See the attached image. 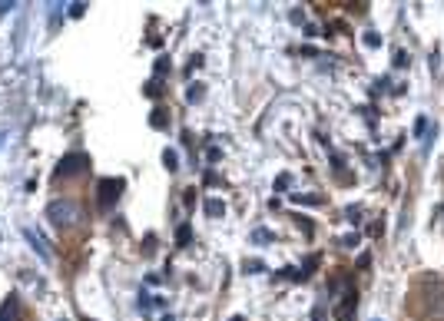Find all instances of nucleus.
<instances>
[{
	"instance_id": "4",
	"label": "nucleus",
	"mask_w": 444,
	"mask_h": 321,
	"mask_svg": "<svg viewBox=\"0 0 444 321\" xmlns=\"http://www.w3.org/2000/svg\"><path fill=\"white\" fill-rule=\"evenodd\" d=\"M17 315H20V301H17V295H11L0 305V321H17Z\"/></svg>"
},
{
	"instance_id": "1",
	"label": "nucleus",
	"mask_w": 444,
	"mask_h": 321,
	"mask_svg": "<svg viewBox=\"0 0 444 321\" xmlns=\"http://www.w3.org/2000/svg\"><path fill=\"white\" fill-rule=\"evenodd\" d=\"M47 215L54 219V225H60V229H64V225H73L76 219H80V209H76V205L70 202V199H64V202L56 199V202L50 205V209H47Z\"/></svg>"
},
{
	"instance_id": "2",
	"label": "nucleus",
	"mask_w": 444,
	"mask_h": 321,
	"mask_svg": "<svg viewBox=\"0 0 444 321\" xmlns=\"http://www.w3.org/2000/svg\"><path fill=\"white\" fill-rule=\"evenodd\" d=\"M123 193V179H103L100 182V209H109V205L119 199Z\"/></svg>"
},
{
	"instance_id": "3",
	"label": "nucleus",
	"mask_w": 444,
	"mask_h": 321,
	"mask_svg": "<svg viewBox=\"0 0 444 321\" xmlns=\"http://www.w3.org/2000/svg\"><path fill=\"white\" fill-rule=\"evenodd\" d=\"M87 166H90L87 156L73 152V156H64V159H60V166H56V176H76V172L87 169Z\"/></svg>"
},
{
	"instance_id": "5",
	"label": "nucleus",
	"mask_w": 444,
	"mask_h": 321,
	"mask_svg": "<svg viewBox=\"0 0 444 321\" xmlns=\"http://www.w3.org/2000/svg\"><path fill=\"white\" fill-rule=\"evenodd\" d=\"M206 212L209 215H222V202H216V199H212V202H206Z\"/></svg>"
}]
</instances>
